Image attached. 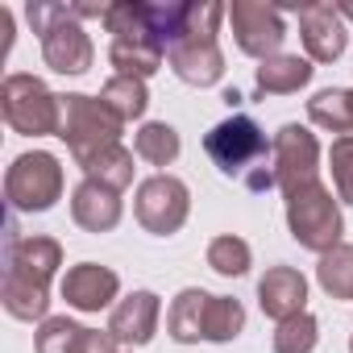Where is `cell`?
Instances as JSON below:
<instances>
[{"label": "cell", "mask_w": 353, "mask_h": 353, "mask_svg": "<svg viewBox=\"0 0 353 353\" xmlns=\"http://www.w3.org/2000/svg\"><path fill=\"white\" fill-rule=\"evenodd\" d=\"M63 266V245L54 237H17V225L9 221L5 233V283L0 303L13 320H46L50 307V279Z\"/></svg>", "instance_id": "obj_1"}, {"label": "cell", "mask_w": 353, "mask_h": 353, "mask_svg": "<svg viewBox=\"0 0 353 353\" xmlns=\"http://www.w3.org/2000/svg\"><path fill=\"white\" fill-rule=\"evenodd\" d=\"M208 158L221 166V174L237 179L250 192H270L274 188V145L266 141V133L258 129L254 117L233 112L229 121H221L208 137H204Z\"/></svg>", "instance_id": "obj_2"}, {"label": "cell", "mask_w": 353, "mask_h": 353, "mask_svg": "<svg viewBox=\"0 0 353 353\" xmlns=\"http://www.w3.org/2000/svg\"><path fill=\"white\" fill-rule=\"evenodd\" d=\"M221 17H229V9L216 5V0L188 5L179 34H174V42L166 46L170 71L179 75L183 83H192V88H212V83L225 75V54H221V46H216Z\"/></svg>", "instance_id": "obj_3"}, {"label": "cell", "mask_w": 353, "mask_h": 353, "mask_svg": "<svg viewBox=\"0 0 353 353\" xmlns=\"http://www.w3.org/2000/svg\"><path fill=\"white\" fill-rule=\"evenodd\" d=\"M104 30L112 34V46H108V59L117 67V75H129V79H145L162 67V34H158V21H154V5L145 0H121V5H108L104 9Z\"/></svg>", "instance_id": "obj_4"}, {"label": "cell", "mask_w": 353, "mask_h": 353, "mask_svg": "<svg viewBox=\"0 0 353 353\" xmlns=\"http://www.w3.org/2000/svg\"><path fill=\"white\" fill-rule=\"evenodd\" d=\"M30 26L42 34V59L59 75H83L96 59L88 30L71 5H30Z\"/></svg>", "instance_id": "obj_5"}, {"label": "cell", "mask_w": 353, "mask_h": 353, "mask_svg": "<svg viewBox=\"0 0 353 353\" xmlns=\"http://www.w3.org/2000/svg\"><path fill=\"white\" fill-rule=\"evenodd\" d=\"M0 112L13 133L46 137L63 129V96H54L38 75H9L0 83Z\"/></svg>", "instance_id": "obj_6"}, {"label": "cell", "mask_w": 353, "mask_h": 353, "mask_svg": "<svg viewBox=\"0 0 353 353\" xmlns=\"http://www.w3.org/2000/svg\"><path fill=\"white\" fill-rule=\"evenodd\" d=\"M121 117L100 100V96H63V129L59 137L75 154V162H88L112 145H121Z\"/></svg>", "instance_id": "obj_7"}, {"label": "cell", "mask_w": 353, "mask_h": 353, "mask_svg": "<svg viewBox=\"0 0 353 353\" xmlns=\"http://www.w3.org/2000/svg\"><path fill=\"white\" fill-rule=\"evenodd\" d=\"M287 225H291V237L312 250V254H328L341 245V233H345V221H341V208L332 200V192L316 179L299 192L287 196Z\"/></svg>", "instance_id": "obj_8"}, {"label": "cell", "mask_w": 353, "mask_h": 353, "mask_svg": "<svg viewBox=\"0 0 353 353\" xmlns=\"http://www.w3.org/2000/svg\"><path fill=\"white\" fill-rule=\"evenodd\" d=\"M59 196H63V166L54 154L34 150L13 158L5 174V200L13 212H46L59 204Z\"/></svg>", "instance_id": "obj_9"}, {"label": "cell", "mask_w": 353, "mask_h": 353, "mask_svg": "<svg viewBox=\"0 0 353 353\" xmlns=\"http://www.w3.org/2000/svg\"><path fill=\"white\" fill-rule=\"evenodd\" d=\"M133 212H137V225L154 237H170L179 233L188 212H192V196H188V183L174 179V174H154L145 179L133 196Z\"/></svg>", "instance_id": "obj_10"}, {"label": "cell", "mask_w": 353, "mask_h": 353, "mask_svg": "<svg viewBox=\"0 0 353 353\" xmlns=\"http://www.w3.org/2000/svg\"><path fill=\"white\" fill-rule=\"evenodd\" d=\"M229 21H233V38L250 59H279V46L287 38L283 26V9L262 5V0H233L229 5Z\"/></svg>", "instance_id": "obj_11"}, {"label": "cell", "mask_w": 353, "mask_h": 353, "mask_svg": "<svg viewBox=\"0 0 353 353\" xmlns=\"http://www.w3.org/2000/svg\"><path fill=\"white\" fill-rule=\"evenodd\" d=\"M270 145H274V188L283 196L316 183V170H320L316 133H307L303 125H283Z\"/></svg>", "instance_id": "obj_12"}, {"label": "cell", "mask_w": 353, "mask_h": 353, "mask_svg": "<svg viewBox=\"0 0 353 353\" xmlns=\"http://www.w3.org/2000/svg\"><path fill=\"white\" fill-rule=\"evenodd\" d=\"M299 34H303L307 59H316V63H336L345 54V42H349L336 5H324V0L299 9Z\"/></svg>", "instance_id": "obj_13"}, {"label": "cell", "mask_w": 353, "mask_h": 353, "mask_svg": "<svg viewBox=\"0 0 353 353\" xmlns=\"http://www.w3.org/2000/svg\"><path fill=\"white\" fill-rule=\"evenodd\" d=\"M121 291V279L108 270V266H96V262H79L63 274V299L79 312H100L117 299Z\"/></svg>", "instance_id": "obj_14"}, {"label": "cell", "mask_w": 353, "mask_h": 353, "mask_svg": "<svg viewBox=\"0 0 353 353\" xmlns=\"http://www.w3.org/2000/svg\"><path fill=\"white\" fill-rule=\"evenodd\" d=\"M258 303H262V312L270 320L283 324V320H291V316L303 312V303H307V279L295 266H270L262 274V283H258Z\"/></svg>", "instance_id": "obj_15"}, {"label": "cell", "mask_w": 353, "mask_h": 353, "mask_svg": "<svg viewBox=\"0 0 353 353\" xmlns=\"http://www.w3.org/2000/svg\"><path fill=\"white\" fill-rule=\"evenodd\" d=\"M71 216L88 233H108L121 225V192L100 179H83L71 196Z\"/></svg>", "instance_id": "obj_16"}, {"label": "cell", "mask_w": 353, "mask_h": 353, "mask_svg": "<svg viewBox=\"0 0 353 353\" xmlns=\"http://www.w3.org/2000/svg\"><path fill=\"white\" fill-rule=\"evenodd\" d=\"M158 328V295L154 291H133L121 299L108 316V332L117 345H145Z\"/></svg>", "instance_id": "obj_17"}, {"label": "cell", "mask_w": 353, "mask_h": 353, "mask_svg": "<svg viewBox=\"0 0 353 353\" xmlns=\"http://www.w3.org/2000/svg\"><path fill=\"white\" fill-rule=\"evenodd\" d=\"M208 303H212V295H208V291H200V287H188V291H179V295H174V303H170V316H166V328H170V336H174V341H183V345H192V341H204Z\"/></svg>", "instance_id": "obj_18"}, {"label": "cell", "mask_w": 353, "mask_h": 353, "mask_svg": "<svg viewBox=\"0 0 353 353\" xmlns=\"http://www.w3.org/2000/svg\"><path fill=\"white\" fill-rule=\"evenodd\" d=\"M312 79V63L299 59V54H279V59H266L254 75V88L258 96H291L299 92L303 83Z\"/></svg>", "instance_id": "obj_19"}, {"label": "cell", "mask_w": 353, "mask_h": 353, "mask_svg": "<svg viewBox=\"0 0 353 353\" xmlns=\"http://www.w3.org/2000/svg\"><path fill=\"white\" fill-rule=\"evenodd\" d=\"M307 117H312V125L349 137V133H353V92H345V88H324V92H316V96L307 100Z\"/></svg>", "instance_id": "obj_20"}, {"label": "cell", "mask_w": 353, "mask_h": 353, "mask_svg": "<svg viewBox=\"0 0 353 353\" xmlns=\"http://www.w3.org/2000/svg\"><path fill=\"white\" fill-rule=\"evenodd\" d=\"M100 100L121 117V121H137L150 104V92H145V79H129V75H112L104 88H100Z\"/></svg>", "instance_id": "obj_21"}, {"label": "cell", "mask_w": 353, "mask_h": 353, "mask_svg": "<svg viewBox=\"0 0 353 353\" xmlns=\"http://www.w3.org/2000/svg\"><path fill=\"white\" fill-rule=\"evenodd\" d=\"M133 150H137V158H145L150 166H170L174 158H179V133H174L170 125H162V121H150V125L137 129Z\"/></svg>", "instance_id": "obj_22"}, {"label": "cell", "mask_w": 353, "mask_h": 353, "mask_svg": "<svg viewBox=\"0 0 353 353\" xmlns=\"http://www.w3.org/2000/svg\"><path fill=\"white\" fill-rule=\"evenodd\" d=\"M316 279L332 299H353V245L328 250L316 266Z\"/></svg>", "instance_id": "obj_23"}, {"label": "cell", "mask_w": 353, "mask_h": 353, "mask_svg": "<svg viewBox=\"0 0 353 353\" xmlns=\"http://www.w3.org/2000/svg\"><path fill=\"white\" fill-rule=\"evenodd\" d=\"M79 166H83L88 179H100V183H108V188H117V192L133 183V154H129L125 145H112V150H104V154L79 162Z\"/></svg>", "instance_id": "obj_24"}, {"label": "cell", "mask_w": 353, "mask_h": 353, "mask_svg": "<svg viewBox=\"0 0 353 353\" xmlns=\"http://www.w3.org/2000/svg\"><path fill=\"white\" fill-rule=\"evenodd\" d=\"M245 328V307L229 295H212L208 303V324H204V341H233Z\"/></svg>", "instance_id": "obj_25"}, {"label": "cell", "mask_w": 353, "mask_h": 353, "mask_svg": "<svg viewBox=\"0 0 353 353\" xmlns=\"http://www.w3.org/2000/svg\"><path fill=\"white\" fill-rule=\"evenodd\" d=\"M316 336H320L316 316L299 312V316H291V320L279 324V332H274V353H312V349H316Z\"/></svg>", "instance_id": "obj_26"}, {"label": "cell", "mask_w": 353, "mask_h": 353, "mask_svg": "<svg viewBox=\"0 0 353 353\" xmlns=\"http://www.w3.org/2000/svg\"><path fill=\"white\" fill-rule=\"evenodd\" d=\"M208 266H212L216 274H225V279H237V274L250 270V245H245L241 237L225 233V237H216V241L208 245Z\"/></svg>", "instance_id": "obj_27"}, {"label": "cell", "mask_w": 353, "mask_h": 353, "mask_svg": "<svg viewBox=\"0 0 353 353\" xmlns=\"http://www.w3.org/2000/svg\"><path fill=\"white\" fill-rule=\"evenodd\" d=\"M79 336H83V324H75L67 316H46L34 345H38V353H71Z\"/></svg>", "instance_id": "obj_28"}, {"label": "cell", "mask_w": 353, "mask_h": 353, "mask_svg": "<svg viewBox=\"0 0 353 353\" xmlns=\"http://www.w3.org/2000/svg\"><path fill=\"white\" fill-rule=\"evenodd\" d=\"M328 166H332L336 196H341L345 204H353V133L332 141V150H328Z\"/></svg>", "instance_id": "obj_29"}, {"label": "cell", "mask_w": 353, "mask_h": 353, "mask_svg": "<svg viewBox=\"0 0 353 353\" xmlns=\"http://www.w3.org/2000/svg\"><path fill=\"white\" fill-rule=\"evenodd\" d=\"M71 353H117V341L112 332H96V328H83V336L75 341Z\"/></svg>", "instance_id": "obj_30"}, {"label": "cell", "mask_w": 353, "mask_h": 353, "mask_svg": "<svg viewBox=\"0 0 353 353\" xmlns=\"http://www.w3.org/2000/svg\"><path fill=\"white\" fill-rule=\"evenodd\" d=\"M336 13H341V17H349V21H353V0H345V5H336Z\"/></svg>", "instance_id": "obj_31"}, {"label": "cell", "mask_w": 353, "mask_h": 353, "mask_svg": "<svg viewBox=\"0 0 353 353\" xmlns=\"http://www.w3.org/2000/svg\"><path fill=\"white\" fill-rule=\"evenodd\" d=\"M349 353H353V336H349Z\"/></svg>", "instance_id": "obj_32"}]
</instances>
